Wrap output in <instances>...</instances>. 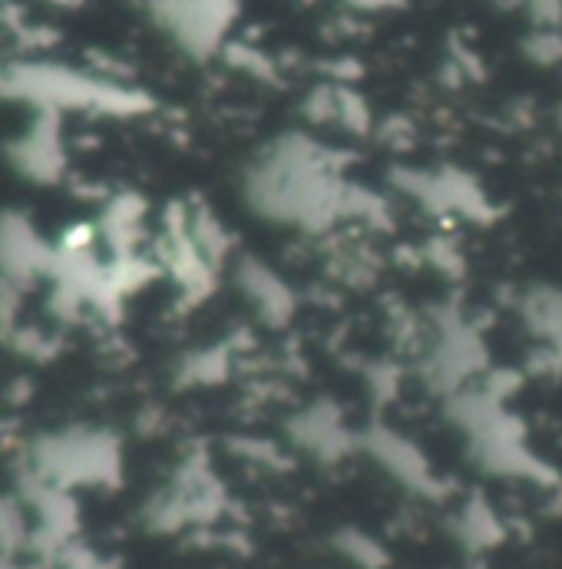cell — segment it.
Wrapping results in <instances>:
<instances>
[{"label": "cell", "instance_id": "6da1fadb", "mask_svg": "<svg viewBox=\"0 0 562 569\" xmlns=\"http://www.w3.org/2000/svg\"><path fill=\"white\" fill-rule=\"evenodd\" d=\"M245 192L262 216L304 229L328 226L348 206V186L331 156L304 137L275 142L252 166Z\"/></svg>", "mask_w": 562, "mask_h": 569}, {"label": "cell", "instance_id": "7a4b0ae2", "mask_svg": "<svg viewBox=\"0 0 562 569\" xmlns=\"http://www.w3.org/2000/svg\"><path fill=\"white\" fill-rule=\"evenodd\" d=\"M446 415L466 437L470 457L493 477L523 480L533 487H556L560 473L526 440L523 421L506 408L503 398L483 385H466L446 398Z\"/></svg>", "mask_w": 562, "mask_h": 569}, {"label": "cell", "instance_id": "3957f363", "mask_svg": "<svg viewBox=\"0 0 562 569\" xmlns=\"http://www.w3.org/2000/svg\"><path fill=\"white\" fill-rule=\"evenodd\" d=\"M490 371V355L480 338V331L463 315H440L426 338L423 355V378L426 385L450 398L453 391L473 385Z\"/></svg>", "mask_w": 562, "mask_h": 569}, {"label": "cell", "instance_id": "277c9868", "mask_svg": "<svg viewBox=\"0 0 562 569\" xmlns=\"http://www.w3.org/2000/svg\"><path fill=\"white\" fill-rule=\"evenodd\" d=\"M7 90L17 97L33 100L47 113L67 110V107H87V110H130L137 107L133 93H123L117 87H107L100 80L57 70V67H23L7 77Z\"/></svg>", "mask_w": 562, "mask_h": 569}, {"label": "cell", "instance_id": "5b68a950", "mask_svg": "<svg viewBox=\"0 0 562 569\" xmlns=\"http://www.w3.org/2000/svg\"><path fill=\"white\" fill-rule=\"evenodd\" d=\"M235 13L239 0H152V20L159 30L192 57L219 50Z\"/></svg>", "mask_w": 562, "mask_h": 569}, {"label": "cell", "instance_id": "8992f818", "mask_svg": "<svg viewBox=\"0 0 562 569\" xmlns=\"http://www.w3.org/2000/svg\"><path fill=\"white\" fill-rule=\"evenodd\" d=\"M398 182L408 196H414L430 212L460 216L470 222H490L496 216L493 199L483 192L476 176H470L463 169H450V166H443V169H408V172H401Z\"/></svg>", "mask_w": 562, "mask_h": 569}, {"label": "cell", "instance_id": "52a82bcc", "mask_svg": "<svg viewBox=\"0 0 562 569\" xmlns=\"http://www.w3.org/2000/svg\"><path fill=\"white\" fill-rule=\"evenodd\" d=\"M516 318L536 348L562 355V288L553 282H533L516 295Z\"/></svg>", "mask_w": 562, "mask_h": 569}, {"label": "cell", "instance_id": "ba28073f", "mask_svg": "<svg viewBox=\"0 0 562 569\" xmlns=\"http://www.w3.org/2000/svg\"><path fill=\"white\" fill-rule=\"evenodd\" d=\"M371 453L401 480L408 483L411 490H421V493H436V477L426 463V457L421 453V447L394 430H374L371 433Z\"/></svg>", "mask_w": 562, "mask_h": 569}, {"label": "cell", "instance_id": "9c48e42d", "mask_svg": "<svg viewBox=\"0 0 562 569\" xmlns=\"http://www.w3.org/2000/svg\"><path fill=\"white\" fill-rule=\"evenodd\" d=\"M50 252L40 242V236L17 216L0 219V269L13 279L37 276L47 266Z\"/></svg>", "mask_w": 562, "mask_h": 569}, {"label": "cell", "instance_id": "30bf717a", "mask_svg": "<svg viewBox=\"0 0 562 569\" xmlns=\"http://www.w3.org/2000/svg\"><path fill=\"white\" fill-rule=\"evenodd\" d=\"M53 473H73V477H97L107 473V467H113V447L103 437H73V440H60L57 443V457L50 460Z\"/></svg>", "mask_w": 562, "mask_h": 569}, {"label": "cell", "instance_id": "8fae6325", "mask_svg": "<svg viewBox=\"0 0 562 569\" xmlns=\"http://www.w3.org/2000/svg\"><path fill=\"white\" fill-rule=\"evenodd\" d=\"M13 159H17V166L27 176H33V179H53L60 172L63 156H60V140L50 130V123H40L33 133H27L23 140L17 142L13 146Z\"/></svg>", "mask_w": 562, "mask_h": 569}, {"label": "cell", "instance_id": "7c38bea8", "mask_svg": "<svg viewBox=\"0 0 562 569\" xmlns=\"http://www.w3.org/2000/svg\"><path fill=\"white\" fill-rule=\"evenodd\" d=\"M456 533H460L466 550L483 553V550H493L503 540V523H500V517L493 513V507L486 500L473 497L456 517Z\"/></svg>", "mask_w": 562, "mask_h": 569}, {"label": "cell", "instance_id": "4fadbf2b", "mask_svg": "<svg viewBox=\"0 0 562 569\" xmlns=\"http://www.w3.org/2000/svg\"><path fill=\"white\" fill-rule=\"evenodd\" d=\"M523 57L536 67H560L562 63V30L556 27H533L523 37Z\"/></svg>", "mask_w": 562, "mask_h": 569}, {"label": "cell", "instance_id": "5bb4252c", "mask_svg": "<svg viewBox=\"0 0 562 569\" xmlns=\"http://www.w3.org/2000/svg\"><path fill=\"white\" fill-rule=\"evenodd\" d=\"M523 13L533 27H556L562 30V0H520Z\"/></svg>", "mask_w": 562, "mask_h": 569}, {"label": "cell", "instance_id": "9a60e30c", "mask_svg": "<svg viewBox=\"0 0 562 569\" xmlns=\"http://www.w3.org/2000/svg\"><path fill=\"white\" fill-rule=\"evenodd\" d=\"M556 123H560V130H562V103H560V110H556Z\"/></svg>", "mask_w": 562, "mask_h": 569}, {"label": "cell", "instance_id": "2e32d148", "mask_svg": "<svg viewBox=\"0 0 562 569\" xmlns=\"http://www.w3.org/2000/svg\"><path fill=\"white\" fill-rule=\"evenodd\" d=\"M57 3H70V0H57Z\"/></svg>", "mask_w": 562, "mask_h": 569}]
</instances>
